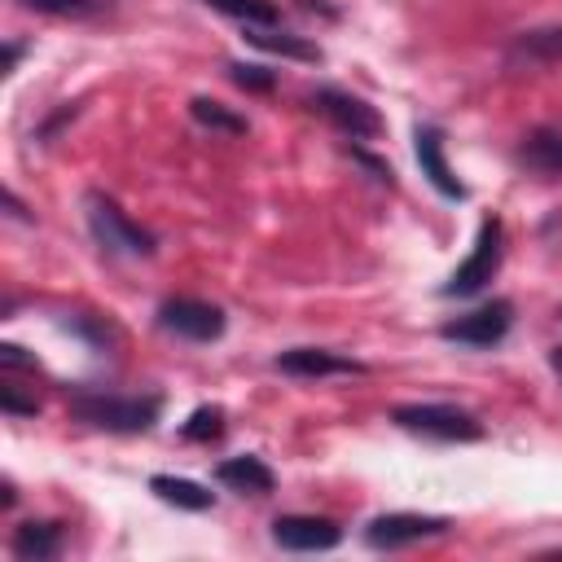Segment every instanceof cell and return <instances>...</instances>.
Returning <instances> with one entry per match:
<instances>
[{
	"label": "cell",
	"mask_w": 562,
	"mask_h": 562,
	"mask_svg": "<svg viewBox=\"0 0 562 562\" xmlns=\"http://www.w3.org/2000/svg\"><path fill=\"white\" fill-rule=\"evenodd\" d=\"M70 413L83 426L110 435H145L162 413V395H114V391H70Z\"/></svg>",
	"instance_id": "cell-1"
},
{
	"label": "cell",
	"mask_w": 562,
	"mask_h": 562,
	"mask_svg": "<svg viewBox=\"0 0 562 562\" xmlns=\"http://www.w3.org/2000/svg\"><path fill=\"white\" fill-rule=\"evenodd\" d=\"M83 215H88V233L97 237V246L105 255H123V259H149L154 255V233L140 228L114 198L105 193H83Z\"/></svg>",
	"instance_id": "cell-2"
},
{
	"label": "cell",
	"mask_w": 562,
	"mask_h": 562,
	"mask_svg": "<svg viewBox=\"0 0 562 562\" xmlns=\"http://www.w3.org/2000/svg\"><path fill=\"white\" fill-rule=\"evenodd\" d=\"M501 259H505V224H501V215H487L479 224V237H474L465 263H457V272L439 285V294L443 299H470V294H479L501 272Z\"/></svg>",
	"instance_id": "cell-3"
},
{
	"label": "cell",
	"mask_w": 562,
	"mask_h": 562,
	"mask_svg": "<svg viewBox=\"0 0 562 562\" xmlns=\"http://www.w3.org/2000/svg\"><path fill=\"white\" fill-rule=\"evenodd\" d=\"M391 422L408 435H426V439H439V443L483 439V422L470 408H457V404H400L391 413Z\"/></svg>",
	"instance_id": "cell-4"
},
{
	"label": "cell",
	"mask_w": 562,
	"mask_h": 562,
	"mask_svg": "<svg viewBox=\"0 0 562 562\" xmlns=\"http://www.w3.org/2000/svg\"><path fill=\"white\" fill-rule=\"evenodd\" d=\"M307 105L321 114V119H329L342 136H351V140H378L382 132H386V123H382V114L364 101V97H356V92H342V88H316L312 97H307Z\"/></svg>",
	"instance_id": "cell-5"
},
{
	"label": "cell",
	"mask_w": 562,
	"mask_h": 562,
	"mask_svg": "<svg viewBox=\"0 0 562 562\" xmlns=\"http://www.w3.org/2000/svg\"><path fill=\"white\" fill-rule=\"evenodd\" d=\"M509 325H514V303L509 299H487L474 312L443 321L439 325V338L443 342H457V347H496L509 334Z\"/></svg>",
	"instance_id": "cell-6"
},
{
	"label": "cell",
	"mask_w": 562,
	"mask_h": 562,
	"mask_svg": "<svg viewBox=\"0 0 562 562\" xmlns=\"http://www.w3.org/2000/svg\"><path fill=\"white\" fill-rule=\"evenodd\" d=\"M448 527H452V522L439 518V514H408V509H395V514H378V518L364 527V544L391 553V549H404V544L443 536Z\"/></svg>",
	"instance_id": "cell-7"
},
{
	"label": "cell",
	"mask_w": 562,
	"mask_h": 562,
	"mask_svg": "<svg viewBox=\"0 0 562 562\" xmlns=\"http://www.w3.org/2000/svg\"><path fill=\"white\" fill-rule=\"evenodd\" d=\"M158 325L176 338H189V342H215L224 334V312L206 299H167L158 307Z\"/></svg>",
	"instance_id": "cell-8"
},
{
	"label": "cell",
	"mask_w": 562,
	"mask_h": 562,
	"mask_svg": "<svg viewBox=\"0 0 562 562\" xmlns=\"http://www.w3.org/2000/svg\"><path fill=\"white\" fill-rule=\"evenodd\" d=\"M342 540V527L321 514H281L272 518V544L290 553H325Z\"/></svg>",
	"instance_id": "cell-9"
},
{
	"label": "cell",
	"mask_w": 562,
	"mask_h": 562,
	"mask_svg": "<svg viewBox=\"0 0 562 562\" xmlns=\"http://www.w3.org/2000/svg\"><path fill=\"white\" fill-rule=\"evenodd\" d=\"M413 149H417V167H422V176H426L443 198L461 202V198H465V184H461V180H457V171L448 167L443 132H439L435 123H417V127H413Z\"/></svg>",
	"instance_id": "cell-10"
},
{
	"label": "cell",
	"mask_w": 562,
	"mask_h": 562,
	"mask_svg": "<svg viewBox=\"0 0 562 562\" xmlns=\"http://www.w3.org/2000/svg\"><path fill=\"white\" fill-rule=\"evenodd\" d=\"M272 369L290 373V378H334V373H364L360 360L351 356H338L329 347H290L272 360Z\"/></svg>",
	"instance_id": "cell-11"
},
{
	"label": "cell",
	"mask_w": 562,
	"mask_h": 562,
	"mask_svg": "<svg viewBox=\"0 0 562 562\" xmlns=\"http://www.w3.org/2000/svg\"><path fill=\"white\" fill-rule=\"evenodd\" d=\"M514 162L536 180H562V132L558 127H531L518 140Z\"/></svg>",
	"instance_id": "cell-12"
},
{
	"label": "cell",
	"mask_w": 562,
	"mask_h": 562,
	"mask_svg": "<svg viewBox=\"0 0 562 562\" xmlns=\"http://www.w3.org/2000/svg\"><path fill=\"white\" fill-rule=\"evenodd\" d=\"M215 479L228 487V492H241V496H268L277 487V474L263 457L246 452V457H228L215 465Z\"/></svg>",
	"instance_id": "cell-13"
},
{
	"label": "cell",
	"mask_w": 562,
	"mask_h": 562,
	"mask_svg": "<svg viewBox=\"0 0 562 562\" xmlns=\"http://www.w3.org/2000/svg\"><path fill=\"white\" fill-rule=\"evenodd\" d=\"M61 544H66L61 522H48V518H31V522L13 527V540H9L13 558H22V562H48L61 553Z\"/></svg>",
	"instance_id": "cell-14"
},
{
	"label": "cell",
	"mask_w": 562,
	"mask_h": 562,
	"mask_svg": "<svg viewBox=\"0 0 562 562\" xmlns=\"http://www.w3.org/2000/svg\"><path fill=\"white\" fill-rule=\"evenodd\" d=\"M509 66H544V61H562V26H540V31H522L509 53H505Z\"/></svg>",
	"instance_id": "cell-15"
},
{
	"label": "cell",
	"mask_w": 562,
	"mask_h": 562,
	"mask_svg": "<svg viewBox=\"0 0 562 562\" xmlns=\"http://www.w3.org/2000/svg\"><path fill=\"white\" fill-rule=\"evenodd\" d=\"M149 492H154L158 501L176 505V509H189V514H206V509L215 505V492H206V487L193 483V479H176V474H154V479H149Z\"/></svg>",
	"instance_id": "cell-16"
},
{
	"label": "cell",
	"mask_w": 562,
	"mask_h": 562,
	"mask_svg": "<svg viewBox=\"0 0 562 562\" xmlns=\"http://www.w3.org/2000/svg\"><path fill=\"white\" fill-rule=\"evenodd\" d=\"M246 40L263 53H281V57H294V61H321V44L303 40V35H290V31H277V26H246Z\"/></svg>",
	"instance_id": "cell-17"
},
{
	"label": "cell",
	"mask_w": 562,
	"mask_h": 562,
	"mask_svg": "<svg viewBox=\"0 0 562 562\" xmlns=\"http://www.w3.org/2000/svg\"><path fill=\"white\" fill-rule=\"evenodd\" d=\"M202 4H211L215 13H224L241 26H277L281 22V9L272 0H202Z\"/></svg>",
	"instance_id": "cell-18"
},
{
	"label": "cell",
	"mask_w": 562,
	"mask_h": 562,
	"mask_svg": "<svg viewBox=\"0 0 562 562\" xmlns=\"http://www.w3.org/2000/svg\"><path fill=\"white\" fill-rule=\"evenodd\" d=\"M189 114H193L202 127H211V132H228V136H241V132H246V119L233 114L228 105L211 101V97H193V101H189Z\"/></svg>",
	"instance_id": "cell-19"
},
{
	"label": "cell",
	"mask_w": 562,
	"mask_h": 562,
	"mask_svg": "<svg viewBox=\"0 0 562 562\" xmlns=\"http://www.w3.org/2000/svg\"><path fill=\"white\" fill-rule=\"evenodd\" d=\"M180 435H184L189 443H211V439H220V435H224V408H220V404L193 408L189 422L180 426Z\"/></svg>",
	"instance_id": "cell-20"
},
{
	"label": "cell",
	"mask_w": 562,
	"mask_h": 562,
	"mask_svg": "<svg viewBox=\"0 0 562 562\" xmlns=\"http://www.w3.org/2000/svg\"><path fill=\"white\" fill-rule=\"evenodd\" d=\"M18 4L48 13V18H97L110 9V0H18Z\"/></svg>",
	"instance_id": "cell-21"
},
{
	"label": "cell",
	"mask_w": 562,
	"mask_h": 562,
	"mask_svg": "<svg viewBox=\"0 0 562 562\" xmlns=\"http://www.w3.org/2000/svg\"><path fill=\"white\" fill-rule=\"evenodd\" d=\"M228 79L237 88H246V92H272L277 88V75L268 66H246V61H233L228 66Z\"/></svg>",
	"instance_id": "cell-22"
},
{
	"label": "cell",
	"mask_w": 562,
	"mask_h": 562,
	"mask_svg": "<svg viewBox=\"0 0 562 562\" xmlns=\"http://www.w3.org/2000/svg\"><path fill=\"white\" fill-rule=\"evenodd\" d=\"M0 408H4L9 417H35V413H40V400H35V395L26 400L13 382H4V386H0Z\"/></svg>",
	"instance_id": "cell-23"
},
{
	"label": "cell",
	"mask_w": 562,
	"mask_h": 562,
	"mask_svg": "<svg viewBox=\"0 0 562 562\" xmlns=\"http://www.w3.org/2000/svg\"><path fill=\"white\" fill-rule=\"evenodd\" d=\"M351 158H356L360 167H369L378 184H386V189H395V171H391V162H382V158H373L369 149H351Z\"/></svg>",
	"instance_id": "cell-24"
},
{
	"label": "cell",
	"mask_w": 562,
	"mask_h": 562,
	"mask_svg": "<svg viewBox=\"0 0 562 562\" xmlns=\"http://www.w3.org/2000/svg\"><path fill=\"white\" fill-rule=\"evenodd\" d=\"M0 364L4 369H26V373H35L40 364H35V356H26L18 342H0Z\"/></svg>",
	"instance_id": "cell-25"
},
{
	"label": "cell",
	"mask_w": 562,
	"mask_h": 562,
	"mask_svg": "<svg viewBox=\"0 0 562 562\" xmlns=\"http://www.w3.org/2000/svg\"><path fill=\"white\" fill-rule=\"evenodd\" d=\"M4 206H9V215H13V220H31V215H26V206L18 202V193H13V189H4Z\"/></svg>",
	"instance_id": "cell-26"
},
{
	"label": "cell",
	"mask_w": 562,
	"mask_h": 562,
	"mask_svg": "<svg viewBox=\"0 0 562 562\" xmlns=\"http://www.w3.org/2000/svg\"><path fill=\"white\" fill-rule=\"evenodd\" d=\"M18 57H22V44H9V53H4V70H13Z\"/></svg>",
	"instance_id": "cell-27"
},
{
	"label": "cell",
	"mask_w": 562,
	"mask_h": 562,
	"mask_svg": "<svg viewBox=\"0 0 562 562\" xmlns=\"http://www.w3.org/2000/svg\"><path fill=\"white\" fill-rule=\"evenodd\" d=\"M0 492H4V496H0V505H4V509H9V505H13V501H18V492H13V483H4V487H0Z\"/></svg>",
	"instance_id": "cell-28"
},
{
	"label": "cell",
	"mask_w": 562,
	"mask_h": 562,
	"mask_svg": "<svg viewBox=\"0 0 562 562\" xmlns=\"http://www.w3.org/2000/svg\"><path fill=\"white\" fill-rule=\"evenodd\" d=\"M549 364H553V369L562 373V347H553V351H549Z\"/></svg>",
	"instance_id": "cell-29"
}]
</instances>
